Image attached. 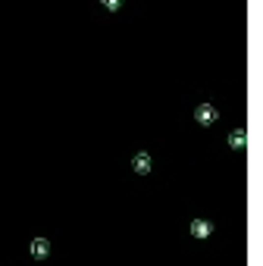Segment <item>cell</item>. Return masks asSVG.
Here are the masks:
<instances>
[{
    "mask_svg": "<svg viewBox=\"0 0 263 266\" xmlns=\"http://www.w3.org/2000/svg\"><path fill=\"white\" fill-rule=\"evenodd\" d=\"M216 116H219V113H216V107H213V104H201L198 110H194V119H198L201 125H213V122H216Z\"/></svg>",
    "mask_w": 263,
    "mask_h": 266,
    "instance_id": "6da1fadb",
    "label": "cell"
},
{
    "mask_svg": "<svg viewBox=\"0 0 263 266\" xmlns=\"http://www.w3.org/2000/svg\"><path fill=\"white\" fill-rule=\"evenodd\" d=\"M210 232H213V222H210V219H194L191 222V235L194 238H207Z\"/></svg>",
    "mask_w": 263,
    "mask_h": 266,
    "instance_id": "5b68a950",
    "label": "cell"
},
{
    "mask_svg": "<svg viewBox=\"0 0 263 266\" xmlns=\"http://www.w3.org/2000/svg\"><path fill=\"white\" fill-rule=\"evenodd\" d=\"M100 3H104V10H110V13H116L122 6V0H100Z\"/></svg>",
    "mask_w": 263,
    "mask_h": 266,
    "instance_id": "8992f818",
    "label": "cell"
},
{
    "mask_svg": "<svg viewBox=\"0 0 263 266\" xmlns=\"http://www.w3.org/2000/svg\"><path fill=\"white\" fill-rule=\"evenodd\" d=\"M244 144H248V132H244L241 125L232 128V132H229V148H232V150H241Z\"/></svg>",
    "mask_w": 263,
    "mask_h": 266,
    "instance_id": "277c9868",
    "label": "cell"
},
{
    "mask_svg": "<svg viewBox=\"0 0 263 266\" xmlns=\"http://www.w3.org/2000/svg\"><path fill=\"white\" fill-rule=\"evenodd\" d=\"M29 254L35 257V260H44V257L50 254V241H47V238H35V241L29 244Z\"/></svg>",
    "mask_w": 263,
    "mask_h": 266,
    "instance_id": "7a4b0ae2",
    "label": "cell"
},
{
    "mask_svg": "<svg viewBox=\"0 0 263 266\" xmlns=\"http://www.w3.org/2000/svg\"><path fill=\"white\" fill-rule=\"evenodd\" d=\"M150 166H154V163H150V153H147V150H138V153H135V173H138V176H147Z\"/></svg>",
    "mask_w": 263,
    "mask_h": 266,
    "instance_id": "3957f363",
    "label": "cell"
}]
</instances>
